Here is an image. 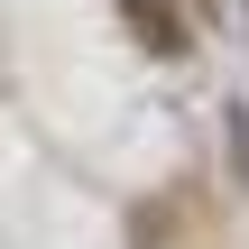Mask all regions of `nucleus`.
Masks as SVG:
<instances>
[{
  "instance_id": "nucleus-1",
  "label": "nucleus",
  "mask_w": 249,
  "mask_h": 249,
  "mask_svg": "<svg viewBox=\"0 0 249 249\" xmlns=\"http://www.w3.org/2000/svg\"><path fill=\"white\" fill-rule=\"evenodd\" d=\"M120 18L139 28V46H148V55H185V46H194V28L176 18V0H120Z\"/></svg>"
}]
</instances>
